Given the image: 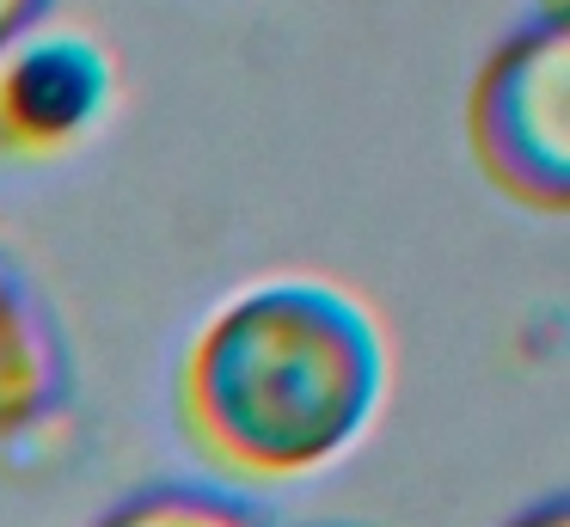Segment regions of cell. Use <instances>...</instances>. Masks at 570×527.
<instances>
[{
    "mask_svg": "<svg viewBox=\"0 0 570 527\" xmlns=\"http://www.w3.org/2000/svg\"><path fill=\"white\" fill-rule=\"evenodd\" d=\"M386 399V338L362 301L313 276L227 294L185 355V417L209 453L258 478L344 460Z\"/></svg>",
    "mask_w": 570,
    "mask_h": 527,
    "instance_id": "cell-1",
    "label": "cell"
},
{
    "mask_svg": "<svg viewBox=\"0 0 570 527\" xmlns=\"http://www.w3.org/2000/svg\"><path fill=\"white\" fill-rule=\"evenodd\" d=\"M466 135L497 191L540 215L570 208V25L540 12L509 31L479 68Z\"/></svg>",
    "mask_w": 570,
    "mask_h": 527,
    "instance_id": "cell-2",
    "label": "cell"
},
{
    "mask_svg": "<svg viewBox=\"0 0 570 527\" xmlns=\"http://www.w3.org/2000/svg\"><path fill=\"white\" fill-rule=\"evenodd\" d=\"M117 92L111 56L75 31H31L0 56V147L7 154H68L105 123Z\"/></svg>",
    "mask_w": 570,
    "mask_h": 527,
    "instance_id": "cell-3",
    "label": "cell"
},
{
    "mask_svg": "<svg viewBox=\"0 0 570 527\" xmlns=\"http://www.w3.org/2000/svg\"><path fill=\"white\" fill-rule=\"evenodd\" d=\"M68 387V350L50 306L13 264H0V441L26 436Z\"/></svg>",
    "mask_w": 570,
    "mask_h": 527,
    "instance_id": "cell-4",
    "label": "cell"
},
{
    "mask_svg": "<svg viewBox=\"0 0 570 527\" xmlns=\"http://www.w3.org/2000/svg\"><path fill=\"white\" fill-rule=\"evenodd\" d=\"M99 527H264L252 515V502L227 497L209 485H154L124 497Z\"/></svg>",
    "mask_w": 570,
    "mask_h": 527,
    "instance_id": "cell-5",
    "label": "cell"
},
{
    "mask_svg": "<svg viewBox=\"0 0 570 527\" xmlns=\"http://www.w3.org/2000/svg\"><path fill=\"white\" fill-rule=\"evenodd\" d=\"M43 7H50V0H0V56H7V49H13L19 37L38 31Z\"/></svg>",
    "mask_w": 570,
    "mask_h": 527,
    "instance_id": "cell-6",
    "label": "cell"
},
{
    "mask_svg": "<svg viewBox=\"0 0 570 527\" xmlns=\"http://www.w3.org/2000/svg\"><path fill=\"white\" fill-rule=\"evenodd\" d=\"M509 527H570V515H564V502H540V509H528L521 521H509Z\"/></svg>",
    "mask_w": 570,
    "mask_h": 527,
    "instance_id": "cell-7",
    "label": "cell"
}]
</instances>
